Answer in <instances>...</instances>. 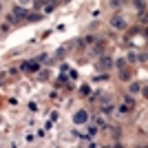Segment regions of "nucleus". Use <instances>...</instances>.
<instances>
[{
	"label": "nucleus",
	"mask_w": 148,
	"mask_h": 148,
	"mask_svg": "<svg viewBox=\"0 0 148 148\" xmlns=\"http://www.w3.org/2000/svg\"><path fill=\"white\" fill-rule=\"evenodd\" d=\"M117 111H119V113H128V111H133V106H128V104H126V102H124V104L119 106Z\"/></svg>",
	"instance_id": "11"
},
{
	"label": "nucleus",
	"mask_w": 148,
	"mask_h": 148,
	"mask_svg": "<svg viewBox=\"0 0 148 148\" xmlns=\"http://www.w3.org/2000/svg\"><path fill=\"white\" fill-rule=\"evenodd\" d=\"M111 5L113 7H119V5H124V0H111Z\"/></svg>",
	"instance_id": "18"
},
{
	"label": "nucleus",
	"mask_w": 148,
	"mask_h": 148,
	"mask_svg": "<svg viewBox=\"0 0 148 148\" xmlns=\"http://www.w3.org/2000/svg\"><path fill=\"white\" fill-rule=\"evenodd\" d=\"M95 133H97V126H93V124H91V126H88V135H95Z\"/></svg>",
	"instance_id": "17"
},
{
	"label": "nucleus",
	"mask_w": 148,
	"mask_h": 148,
	"mask_svg": "<svg viewBox=\"0 0 148 148\" xmlns=\"http://www.w3.org/2000/svg\"><path fill=\"white\" fill-rule=\"evenodd\" d=\"M119 80H124V82H128V80H130V71H128L126 66L119 69Z\"/></svg>",
	"instance_id": "9"
},
{
	"label": "nucleus",
	"mask_w": 148,
	"mask_h": 148,
	"mask_svg": "<svg viewBox=\"0 0 148 148\" xmlns=\"http://www.w3.org/2000/svg\"><path fill=\"white\" fill-rule=\"evenodd\" d=\"M44 16H40V13H33V11H29L27 13V22H40Z\"/></svg>",
	"instance_id": "8"
},
{
	"label": "nucleus",
	"mask_w": 148,
	"mask_h": 148,
	"mask_svg": "<svg viewBox=\"0 0 148 148\" xmlns=\"http://www.w3.org/2000/svg\"><path fill=\"white\" fill-rule=\"evenodd\" d=\"M64 2H69V0H64Z\"/></svg>",
	"instance_id": "23"
},
{
	"label": "nucleus",
	"mask_w": 148,
	"mask_h": 148,
	"mask_svg": "<svg viewBox=\"0 0 148 148\" xmlns=\"http://www.w3.org/2000/svg\"><path fill=\"white\" fill-rule=\"evenodd\" d=\"M113 58L111 56H102L99 58V62H97V69H102V71H108V69H113Z\"/></svg>",
	"instance_id": "4"
},
{
	"label": "nucleus",
	"mask_w": 148,
	"mask_h": 148,
	"mask_svg": "<svg viewBox=\"0 0 148 148\" xmlns=\"http://www.w3.org/2000/svg\"><path fill=\"white\" fill-rule=\"evenodd\" d=\"M80 93H82V95H88V93H91V86H82Z\"/></svg>",
	"instance_id": "16"
},
{
	"label": "nucleus",
	"mask_w": 148,
	"mask_h": 148,
	"mask_svg": "<svg viewBox=\"0 0 148 148\" xmlns=\"http://www.w3.org/2000/svg\"><path fill=\"white\" fill-rule=\"evenodd\" d=\"M124 102H126L128 106H135V102H133V97H130V95H126V97H124Z\"/></svg>",
	"instance_id": "15"
},
{
	"label": "nucleus",
	"mask_w": 148,
	"mask_h": 148,
	"mask_svg": "<svg viewBox=\"0 0 148 148\" xmlns=\"http://www.w3.org/2000/svg\"><path fill=\"white\" fill-rule=\"evenodd\" d=\"M69 82V73H62L60 77L56 80V88H64V84Z\"/></svg>",
	"instance_id": "6"
},
{
	"label": "nucleus",
	"mask_w": 148,
	"mask_h": 148,
	"mask_svg": "<svg viewBox=\"0 0 148 148\" xmlns=\"http://www.w3.org/2000/svg\"><path fill=\"white\" fill-rule=\"evenodd\" d=\"M29 111H33V113L38 111V104H36V102H31V104H29Z\"/></svg>",
	"instance_id": "19"
},
{
	"label": "nucleus",
	"mask_w": 148,
	"mask_h": 148,
	"mask_svg": "<svg viewBox=\"0 0 148 148\" xmlns=\"http://www.w3.org/2000/svg\"><path fill=\"white\" fill-rule=\"evenodd\" d=\"M88 119H91V115H88L84 108H82V111H77V113L73 115V124H77V126H82V124H88Z\"/></svg>",
	"instance_id": "3"
},
{
	"label": "nucleus",
	"mask_w": 148,
	"mask_h": 148,
	"mask_svg": "<svg viewBox=\"0 0 148 148\" xmlns=\"http://www.w3.org/2000/svg\"><path fill=\"white\" fill-rule=\"evenodd\" d=\"M47 2H53V5H56V0H47Z\"/></svg>",
	"instance_id": "21"
},
{
	"label": "nucleus",
	"mask_w": 148,
	"mask_h": 148,
	"mask_svg": "<svg viewBox=\"0 0 148 148\" xmlns=\"http://www.w3.org/2000/svg\"><path fill=\"white\" fill-rule=\"evenodd\" d=\"M11 13H13V18H16V20H20V22H22V20H27V13H29V11H27L22 5H16Z\"/></svg>",
	"instance_id": "5"
},
{
	"label": "nucleus",
	"mask_w": 148,
	"mask_h": 148,
	"mask_svg": "<svg viewBox=\"0 0 148 148\" xmlns=\"http://www.w3.org/2000/svg\"><path fill=\"white\" fill-rule=\"evenodd\" d=\"M128 91L133 93V95H135V93H142L144 91V84H142V82H133V84L128 86Z\"/></svg>",
	"instance_id": "7"
},
{
	"label": "nucleus",
	"mask_w": 148,
	"mask_h": 148,
	"mask_svg": "<svg viewBox=\"0 0 148 148\" xmlns=\"http://www.w3.org/2000/svg\"><path fill=\"white\" fill-rule=\"evenodd\" d=\"M95 124H97V126H106V119L104 117H95Z\"/></svg>",
	"instance_id": "14"
},
{
	"label": "nucleus",
	"mask_w": 148,
	"mask_h": 148,
	"mask_svg": "<svg viewBox=\"0 0 148 148\" xmlns=\"http://www.w3.org/2000/svg\"><path fill=\"white\" fill-rule=\"evenodd\" d=\"M0 11H2V2H0Z\"/></svg>",
	"instance_id": "22"
},
{
	"label": "nucleus",
	"mask_w": 148,
	"mask_h": 148,
	"mask_svg": "<svg viewBox=\"0 0 148 148\" xmlns=\"http://www.w3.org/2000/svg\"><path fill=\"white\" fill-rule=\"evenodd\" d=\"M20 69H22L25 73H38V71H40V62L38 60H27V62L20 64Z\"/></svg>",
	"instance_id": "1"
},
{
	"label": "nucleus",
	"mask_w": 148,
	"mask_h": 148,
	"mask_svg": "<svg viewBox=\"0 0 148 148\" xmlns=\"http://www.w3.org/2000/svg\"><path fill=\"white\" fill-rule=\"evenodd\" d=\"M36 60H38V62H47V60H49V56H47V53H40Z\"/></svg>",
	"instance_id": "13"
},
{
	"label": "nucleus",
	"mask_w": 148,
	"mask_h": 148,
	"mask_svg": "<svg viewBox=\"0 0 148 148\" xmlns=\"http://www.w3.org/2000/svg\"><path fill=\"white\" fill-rule=\"evenodd\" d=\"M113 66H117V69H124V66H126V60H124V58H119V60H115V62H113Z\"/></svg>",
	"instance_id": "10"
},
{
	"label": "nucleus",
	"mask_w": 148,
	"mask_h": 148,
	"mask_svg": "<svg viewBox=\"0 0 148 148\" xmlns=\"http://www.w3.org/2000/svg\"><path fill=\"white\" fill-rule=\"evenodd\" d=\"M111 27H113V29H117V31H124V29H126V18H124L122 13L113 16V18H111Z\"/></svg>",
	"instance_id": "2"
},
{
	"label": "nucleus",
	"mask_w": 148,
	"mask_h": 148,
	"mask_svg": "<svg viewBox=\"0 0 148 148\" xmlns=\"http://www.w3.org/2000/svg\"><path fill=\"white\" fill-rule=\"evenodd\" d=\"M102 111H104L106 115H108V113H113V111H115V106H113V104H104V106H102Z\"/></svg>",
	"instance_id": "12"
},
{
	"label": "nucleus",
	"mask_w": 148,
	"mask_h": 148,
	"mask_svg": "<svg viewBox=\"0 0 148 148\" xmlns=\"http://www.w3.org/2000/svg\"><path fill=\"white\" fill-rule=\"evenodd\" d=\"M135 7L137 9H144V0H135Z\"/></svg>",
	"instance_id": "20"
}]
</instances>
